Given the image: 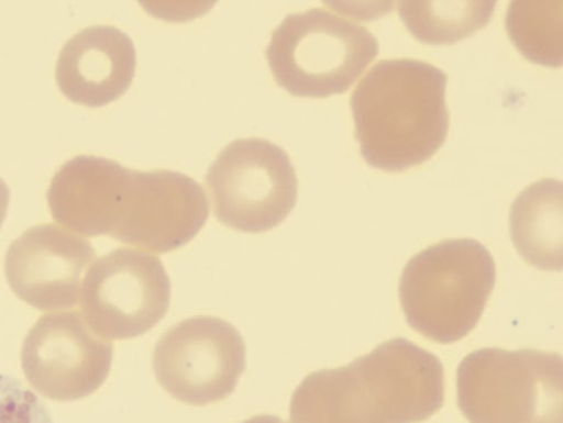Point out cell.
<instances>
[{
  "instance_id": "1",
  "label": "cell",
  "mask_w": 563,
  "mask_h": 423,
  "mask_svg": "<svg viewBox=\"0 0 563 423\" xmlns=\"http://www.w3.org/2000/svg\"><path fill=\"white\" fill-rule=\"evenodd\" d=\"M448 75L413 59L383 60L351 98L355 137L375 169L401 172L430 160L445 143Z\"/></svg>"
},
{
  "instance_id": "2",
  "label": "cell",
  "mask_w": 563,
  "mask_h": 423,
  "mask_svg": "<svg viewBox=\"0 0 563 423\" xmlns=\"http://www.w3.org/2000/svg\"><path fill=\"white\" fill-rule=\"evenodd\" d=\"M489 251L474 240L445 241L404 269L399 299L409 325L426 338L453 344L471 334L496 285Z\"/></svg>"
},
{
  "instance_id": "3",
  "label": "cell",
  "mask_w": 563,
  "mask_h": 423,
  "mask_svg": "<svg viewBox=\"0 0 563 423\" xmlns=\"http://www.w3.org/2000/svg\"><path fill=\"white\" fill-rule=\"evenodd\" d=\"M379 54L364 26L328 10L285 19L272 33L266 58L278 86L298 98L346 92Z\"/></svg>"
},
{
  "instance_id": "4",
  "label": "cell",
  "mask_w": 563,
  "mask_h": 423,
  "mask_svg": "<svg viewBox=\"0 0 563 423\" xmlns=\"http://www.w3.org/2000/svg\"><path fill=\"white\" fill-rule=\"evenodd\" d=\"M558 354L484 348L457 369V401L471 423H562Z\"/></svg>"
},
{
  "instance_id": "5",
  "label": "cell",
  "mask_w": 563,
  "mask_h": 423,
  "mask_svg": "<svg viewBox=\"0 0 563 423\" xmlns=\"http://www.w3.org/2000/svg\"><path fill=\"white\" fill-rule=\"evenodd\" d=\"M206 183L217 219L247 233L279 225L298 200V178L288 154L258 137L227 146L210 167Z\"/></svg>"
},
{
  "instance_id": "6",
  "label": "cell",
  "mask_w": 563,
  "mask_h": 423,
  "mask_svg": "<svg viewBox=\"0 0 563 423\" xmlns=\"http://www.w3.org/2000/svg\"><path fill=\"white\" fill-rule=\"evenodd\" d=\"M172 286L162 260L146 252L119 248L97 259L82 279L81 314L106 341L145 335L166 315Z\"/></svg>"
},
{
  "instance_id": "7",
  "label": "cell",
  "mask_w": 563,
  "mask_h": 423,
  "mask_svg": "<svg viewBox=\"0 0 563 423\" xmlns=\"http://www.w3.org/2000/svg\"><path fill=\"white\" fill-rule=\"evenodd\" d=\"M153 360L165 391L183 403L203 407L238 388L246 368V346L232 324L201 315L170 327L157 343Z\"/></svg>"
},
{
  "instance_id": "8",
  "label": "cell",
  "mask_w": 563,
  "mask_h": 423,
  "mask_svg": "<svg viewBox=\"0 0 563 423\" xmlns=\"http://www.w3.org/2000/svg\"><path fill=\"white\" fill-rule=\"evenodd\" d=\"M114 346L91 331L80 311L43 314L21 350L30 386L45 398L69 401L98 391L107 381Z\"/></svg>"
},
{
  "instance_id": "9",
  "label": "cell",
  "mask_w": 563,
  "mask_h": 423,
  "mask_svg": "<svg viewBox=\"0 0 563 423\" xmlns=\"http://www.w3.org/2000/svg\"><path fill=\"white\" fill-rule=\"evenodd\" d=\"M210 214L200 183L170 170H130L111 237L155 254L174 252L197 237Z\"/></svg>"
},
{
  "instance_id": "10",
  "label": "cell",
  "mask_w": 563,
  "mask_h": 423,
  "mask_svg": "<svg viewBox=\"0 0 563 423\" xmlns=\"http://www.w3.org/2000/svg\"><path fill=\"white\" fill-rule=\"evenodd\" d=\"M97 252L79 234L54 223L26 230L5 257V276L14 294L44 312L79 304L81 285Z\"/></svg>"
},
{
  "instance_id": "11",
  "label": "cell",
  "mask_w": 563,
  "mask_h": 423,
  "mask_svg": "<svg viewBox=\"0 0 563 423\" xmlns=\"http://www.w3.org/2000/svg\"><path fill=\"white\" fill-rule=\"evenodd\" d=\"M135 67L130 36L114 26L96 25L79 31L64 45L56 79L69 101L101 108L123 96Z\"/></svg>"
},
{
  "instance_id": "12",
  "label": "cell",
  "mask_w": 563,
  "mask_h": 423,
  "mask_svg": "<svg viewBox=\"0 0 563 423\" xmlns=\"http://www.w3.org/2000/svg\"><path fill=\"white\" fill-rule=\"evenodd\" d=\"M130 170L93 156L67 162L48 191L54 219L79 236H111Z\"/></svg>"
},
{
  "instance_id": "13",
  "label": "cell",
  "mask_w": 563,
  "mask_h": 423,
  "mask_svg": "<svg viewBox=\"0 0 563 423\" xmlns=\"http://www.w3.org/2000/svg\"><path fill=\"white\" fill-rule=\"evenodd\" d=\"M291 423H389L383 404L353 363L307 376L290 403Z\"/></svg>"
},
{
  "instance_id": "14",
  "label": "cell",
  "mask_w": 563,
  "mask_h": 423,
  "mask_svg": "<svg viewBox=\"0 0 563 423\" xmlns=\"http://www.w3.org/2000/svg\"><path fill=\"white\" fill-rule=\"evenodd\" d=\"M562 181L544 178L515 200L511 241L521 256L542 270L562 269Z\"/></svg>"
},
{
  "instance_id": "15",
  "label": "cell",
  "mask_w": 563,
  "mask_h": 423,
  "mask_svg": "<svg viewBox=\"0 0 563 423\" xmlns=\"http://www.w3.org/2000/svg\"><path fill=\"white\" fill-rule=\"evenodd\" d=\"M496 2H401L399 14L422 43L454 44L471 37L492 20Z\"/></svg>"
},
{
  "instance_id": "16",
  "label": "cell",
  "mask_w": 563,
  "mask_h": 423,
  "mask_svg": "<svg viewBox=\"0 0 563 423\" xmlns=\"http://www.w3.org/2000/svg\"><path fill=\"white\" fill-rule=\"evenodd\" d=\"M562 2H512L506 29L516 48L530 62L562 66Z\"/></svg>"
},
{
  "instance_id": "17",
  "label": "cell",
  "mask_w": 563,
  "mask_h": 423,
  "mask_svg": "<svg viewBox=\"0 0 563 423\" xmlns=\"http://www.w3.org/2000/svg\"><path fill=\"white\" fill-rule=\"evenodd\" d=\"M0 423H55L52 412L22 382L0 374Z\"/></svg>"
},
{
  "instance_id": "18",
  "label": "cell",
  "mask_w": 563,
  "mask_h": 423,
  "mask_svg": "<svg viewBox=\"0 0 563 423\" xmlns=\"http://www.w3.org/2000/svg\"><path fill=\"white\" fill-rule=\"evenodd\" d=\"M10 188L8 183L0 178V227H2L10 205Z\"/></svg>"
},
{
  "instance_id": "19",
  "label": "cell",
  "mask_w": 563,
  "mask_h": 423,
  "mask_svg": "<svg viewBox=\"0 0 563 423\" xmlns=\"http://www.w3.org/2000/svg\"><path fill=\"white\" fill-rule=\"evenodd\" d=\"M242 423H287L285 420H282L278 416L271 414L255 415L253 418L247 419Z\"/></svg>"
}]
</instances>
